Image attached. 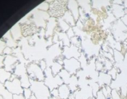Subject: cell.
Returning a JSON list of instances; mask_svg holds the SVG:
<instances>
[{"instance_id":"6da1fadb","label":"cell","mask_w":127,"mask_h":99,"mask_svg":"<svg viewBox=\"0 0 127 99\" xmlns=\"http://www.w3.org/2000/svg\"><path fill=\"white\" fill-rule=\"evenodd\" d=\"M30 89L37 99H50L51 91L44 81H38L30 79Z\"/></svg>"},{"instance_id":"7a4b0ae2","label":"cell","mask_w":127,"mask_h":99,"mask_svg":"<svg viewBox=\"0 0 127 99\" xmlns=\"http://www.w3.org/2000/svg\"><path fill=\"white\" fill-rule=\"evenodd\" d=\"M111 33L117 42L122 43L127 39V27L121 19H117L112 24Z\"/></svg>"},{"instance_id":"3957f363","label":"cell","mask_w":127,"mask_h":99,"mask_svg":"<svg viewBox=\"0 0 127 99\" xmlns=\"http://www.w3.org/2000/svg\"><path fill=\"white\" fill-rule=\"evenodd\" d=\"M50 3L48 13L51 17L58 19L63 17L66 11H68L66 1H52Z\"/></svg>"},{"instance_id":"277c9868","label":"cell","mask_w":127,"mask_h":99,"mask_svg":"<svg viewBox=\"0 0 127 99\" xmlns=\"http://www.w3.org/2000/svg\"><path fill=\"white\" fill-rule=\"evenodd\" d=\"M44 73L45 75L44 82L49 88L50 91L55 89H58L61 85L64 84L63 80L59 75H57L55 76L53 75L50 66L47 67V69L44 71Z\"/></svg>"},{"instance_id":"5b68a950","label":"cell","mask_w":127,"mask_h":99,"mask_svg":"<svg viewBox=\"0 0 127 99\" xmlns=\"http://www.w3.org/2000/svg\"><path fill=\"white\" fill-rule=\"evenodd\" d=\"M26 69L31 79L38 81H44L45 75L44 71L41 69L38 64L34 62L29 63L26 65Z\"/></svg>"},{"instance_id":"8992f818","label":"cell","mask_w":127,"mask_h":99,"mask_svg":"<svg viewBox=\"0 0 127 99\" xmlns=\"http://www.w3.org/2000/svg\"><path fill=\"white\" fill-rule=\"evenodd\" d=\"M14 74L20 79L21 85L24 89H28L31 87L30 78L27 73L26 65L24 63H19L16 65L14 71Z\"/></svg>"},{"instance_id":"52a82bcc","label":"cell","mask_w":127,"mask_h":99,"mask_svg":"<svg viewBox=\"0 0 127 99\" xmlns=\"http://www.w3.org/2000/svg\"><path fill=\"white\" fill-rule=\"evenodd\" d=\"M63 69L68 72L71 75H76L77 73L81 69L80 62L74 58L70 59L64 58L63 64Z\"/></svg>"},{"instance_id":"ba28073f","label":"cell","mask_w":127,"mask_h":99,"mask_svg":"<svg viewBox=\"0 0 127 99\" xmlns=\"http://www.w3.org/2000/svg\"><path fill=\"white\" fill-rule=\"evenodd\" d=\"M4 85L6 89L12 95L23 94L24 88L22 87L20 79L17 77H16L14 79L11 80H7Z\"/></svg>"},{"instance_id":"9c48e42d","label":"cell","mask_w":127,"mask_h":99,"mask_svg":"<svg viewBox=\"0 0 127 99\" xmlns=\"http://www.w3.org/2000/svg\"><path fill=\"white\" fill-rule=\"evenodd\" d=\"M79 48L73 45H71L69 47H63V51H62L63 56L66 59L74 58L77 59H79L82 52L79 51Z\"/></svg>"},{"instance_id":"30bf717a","label":"cell","mask_w":127,"mask_h":99,"mask_svg":"<svg viewBox=\"0 0 127 99\" xmlns=\"http://www.w3.org/2000/svg\"><path fill=\"white\" fill-rule=\"evenodd\" d=\"M21 27L24 37L32 36L38 31V28L35 24H23Z\"/></svg>"},{"instance_id":"8fae6325","label":"cell","mask_w":127,"mask_h":99,"mask_svg":"<svg viewBox=\"0 0 127 99\" xmlns=\"http://www.w3.org/2000/svg\"><path fill=\"white\" fill-rule=\"evenodd\" d=\"M18 59L16 56L11 55H7L4 60V64L6 66V70L11 73L14 70L16 65L18 64Z\"/></svg>"},{"instance_id":"7c38bea8","label":"cell","mask_w":127,"mask_h":99,"mask_svg":"<svg viewBox=\"0 0 127 99\" xmlns=\"http://www.w3.org/2000/svg\"><path fill=\"white\" fill-rule=\"evenodd\" d=\"M67 7L68 11L71 12L75 21L79 19V6L77 1H69L67 3Z\"/></svg>"},{"instance_id":"4fadbf2b","label":"cell","mask_w":127,"mask_h":99,"mask_svg":"<svg viewBox=\"0 0 127 99\" xmlns=\"http://www.w3.org/2000/svg\"><path fill=\"white\" fill-rule=\"evenodd\" d=\"M125 6L124 5H119L112 2L110 11L117 19H120L125 16Z\"/></svg>"},{"instance_id":"5bb4252c","label":"cell","mask_w":127,"mask_h":99,"mask_svg":"<svg viewBox=\"0 0 127 99\" xmlns=\"http://www.w3.org/2000/svg\"><path fill=\"white\" fill-rule=\"evenodd\" d=\"M113 79L112 77L105 72H99L98 75L97 83L100 85V88L104 85H109L110 86L112 82Z\"/></svg>"},{"instance_id":"9a60e30c","label":"cell","mask_w":127,"mask_h":99,"mask_svg":"<svg viewBox=\"0 0 127 99\" xmlns=\"http://www.w3.org/2000/svg\"><path fill=\"white\" fill-rule=\"evenodd\" d=\"M58 25L57 23V19L54 18V17H50L48 19V23H47V28L45 31V35L46 37H52L53 33H55L56 28Z\"/></svg>"},{"instance_id":"2e32d148","label":"cell","mask_w":127,"mask_h":99,"mask_svg":"<svg viewBox=\"0 0 127 99\" xmlns=\"http://www.w3.org/2000/svg\"><path fill=\"white\" fill-rule=\"evenodd\" d=\"M58 89L60 99H69V96L72 92L68 85L63 84L58 88Z\"/></svg>"},{"instance_id":"e0dca14e","label":"cell","mask_w":127,"mask_h":99,"mask_svg":"<svg viewBox=\"0 0 127 99\" xmlns=\"http://www.w3.org/2000/svg\"><path fill=\"white\" fill-rule=\"evenodd\" d=\"M71 27H74L76 26V21L74 19V17L72 15L71 12L69 11H66V12L64 13V14L63 15V17H62Z\"/></svg>"},{"instance_id":"ac0fdd59","label":"cell","mask_w":127,"mask_h":99,"mask_svg":"<svg viewBox=\"0 0 127 99\" xmlns=\"http://www.w3.org/2000/svg\"><path fill=\"white\" fill-rule=\"evenodd\" d=\"M11 35L15 41H17L21 38L22 35V30H21V27L19 24H17L16 25L14 26L11 29Z\"/></svg>"},{"instance_id":"d6986e66","label":"cell","mask_w":127,"mask_h":99,"mask_svg":"<svg viewBox=\"0 0 127 99\" xmlns=\"http://www.w3.org/2000/svg\"><path fill=\"white\" fill-rule=\"evenodd\" d=\"M11 76H12L11 73L7 71L3 68H0V82L2 83V84H4L6 81L11 79Z\"/></svg>"},{"instance_id":"ffe728a7","label":"cell","mask_w":127,"mask_h":99,"mask_svg":"<svg viewBox=\"0 0 127 99\" xmlns=\"http://www.w3.org/2000/svg\"><path fill=\"white\" fill-rule=\"evenodd\" d=\"M57 23H58V25H57V27L56 28V29L59 28V32H64V33H65L71 27L62 17L57 19Z\"/></svg>"},{"instance_id":"44dd1931","label":"cell","mask_w":127,"mask_h":99,"mask_svg":"<svg viewBox=\"0 0 127 99\" xmlns=\"http://www.w3.org/2000/svg\"><path fill=\"white\" fill-rule=\"evenodd\" d=\"M0 95L3 99H13V95L8 91L4 85L0 82Z\"/></svg>"},{"instance_id":"7402d4cb","label":"cell","mask_w":127,"mask_h":99,"mask_svg":"<svg viewBox=\"0 0 127 99\" xmlns=\"http://www.w3.org/2000/svg\"><path fill=\"white\" fill-rule=\"evenodd\" d=\"M50 68L53 75L55 76V75H58L60 73L61 71L63 69V66L60 63H58L57 61H54L52 63V66H50Z\"/></svg>"},{"instance_id":"603a6c76","label":"cell","mask_w":127,"mask_h":99,"mask_svg":"<svg viewBox=\"0 0 127 99\" xmlns=\"http://www.w3.org/2000/svg\"><path fill=\"white\" fill-rule=\"evenodd\" d=\"M58 75H59L60 76V77L62 79L64 84H67V85L69 84V82H70V80H71V74H69L67 71H66L65 69H63Z\"/></svg>"},{"instance_id":"cb8c5ba5","label":"cell","mask_w":127,"mask_h":99,"mask_svg":"<svg viewBox=\"0 0 127 99\" xmlns=\"http://www.w3.org/2000/svg\"><path fill=\"white\" fill-rule=\"evenodd\" d=\"M114 59L115 63H120L124 61L125 59V54H123L121 51L117 50H114Z\"/></svg>"},{"instance_id":"d4e9b609","label":"cell","mask_w":127,"mask_h":99,"mask_svg":"<svg viewBox=\"0 0 127 99\" xmlns=\"http://www.w3.org/2000/svg\"><path fill=\"white\" fill-rule=\"evenodd\" d=\"M100 90H102V93L105 95L107 99L111 98V93L112 89L110 87V86H109V85H104V86H102L100 88Z\"/></svg>"},{"instance_id":"484cf974","label":"cell","mask_w":127,"mask_h":99,"mask_svg":"<svg viewBox=\"0 0 127 99\" xmlns=\"http://www.w3.org/2000/svg\"><path fill=\"white\" fill-rule=\"evenodd\" d=\"M49 7L50 3L48 2V1H46L45 2H43L41 4H40L37 7V9H38L40 11H44V12H48V10H49Z\"/></svg>"},{"instance_id":"4316f807","label":"cell","mask_w":127,"mask_h":99,"mask_svg":"<svg viewBox=\"0 0 127 99\" xmlns=\"http://www.w3.org/2000/svg\"><path fill=\"white\" fill-rule=\"evenodd\" d=\"M71 41V44L75 46V47L80 48L81 45V40L80 39V37L78 36L75 35L70 39Z\"/></svg>"},{"instance_id":"83f0119b","label":"cell","mask_w":127,"mask_h":99,"mask_svg":"<svg viewBox=\"0 0 127 99\" xmlns=\"http://www.w3.org/2000/svg\"><path fill=\"white\" fill-rule=\"evenodd\" d=\"M111 98L112 99H125L121 95L120 90L112 89L111 93Z\"/></svg>"},{"instance_id":"f1b7e54d","label":"cell","mask_w":127,"mask_h":99,"mask_svg":"<svg viewBox=\"0 0 127 99\" xmlns=\"http://www.w3.org/2000/svg\"><path fill=\"white\" fill-rule=\"evenodd\" d=\"M23 95L24 97L26 98V99H30L31 97L33 95V94H32V92L31 91L30 88H28V89H24Z\"/></svg>"},{"instance_id":"f546056e","label":"cell","mask_w":127,"mask_h":99,"mask_svg":"<svg viewBox=\"0 0 127 99\" xmlns=\"http://www.w3.org/2000/svg\"><path fill=\"white\" fill-rule=\"evenodd\" d=\"M38 65H39V66L40 67V68L43 71H44L47 69V67H48L47 66V63L45 59H41V60H40L39 62H38Z\"/></svg>"},{"instance_id":"4dcf8cb0","label":"cell","mask_w":127,"mask_h":99,"mask_svg":"<svg viewBox=\"0 0 127 99\" xmlns=\"http://www.w3.org/2000/svg\"><path fill=\"white\" fill-rule=\"evenodd\" d=\"M66 33L67 36H68V38H69V39H71V38H73V37H74V36L76 35L73 27H70V28L68 30V31L66 32Z\"/></svg>"},{"instance_id":"1f68e13d","label":"cell","mask_w":127,"mask_h":99,"mask_svg":"<svg viewBox=\"0 0 127 99\" xmlns=\"http://www.w3.org/2000/svg\"><path fill=\"white\" fill-rule=\"evenodd\" d=\"M51 95L52 97L56 98H59V92H58V89H55L51 90Z\"/></svg>"},{"instance_id":"d6a6232c","label":"cell","mask_w":127,"mask_h":99,"mask_svg":"<svg viewBox=\"0 0 127 99\" xmlns=\"http://www.w3.org/2000/svg\"><path fill=\"white\" fill-rule=\"evenodd\" d=\"M96 99H107L106 97H105V95H104V94L102 93L101 90H99V92L97 94L96 97H95Z\"/></svg>"},{"instance_id":"836d02e7","label":"cell","mask_w":127,"mask_h":99,"mask_svg":"<svg viewBox=\"0 0 127 99\" xmlns=\"http://www.w3.org/2000/svg\"><path fill=\"white\" fill-rule=\"evenodd\" d=\"M12 50L11 48L9 47H6L4 50V54H6L7 55H11L12 54Z\"/></svg>"},{"instance_id":"e575fe53","label":"cell","mask_w":127,"mask_h":99,"mask_svg":"<svg viewBox=\"0 0 127 99\" xmlns=\"http://www.w3.org/2000/svg\"><path fill=\"white\" fill-rule=\"evenodd\" d=\"M13 99H26L23 94L21 95H13Z\"/></svg>"},{"instance_id":"d590c367","label":"cell","mask_w":127,"mask_h":99,"mask_svg":"<svg viewBox=\"0 0 127 99\" xmlns=\"http://www.w3.org/2000/svg\"><path fill=\"white\" fill-rule=\"evenodd\" d=\"M121 21L124 23V24L127 27V15H125L122 18L120 19Z\"/></svg>"},{"instance_id":"8d00e7d4","label":"cell","mask_w":127,"mask_h":99,"mask_svg":"<svg viewBox=\"0 0 127 99\" xmlns=\"http://www.w3.org/2000/svg\"><path fill=\"white\" fill-rule=\"evenodd\" d=\"M36 99V98L35 97L34 95H33L32 97H31V99Z\"/></svg>"},{"instance_id":"74e56055","label":"cell","mask_w":127,"mask_h":99,"mask_svg":"<svg viewBox=\"0 0 127 99\" xmlns=\"http://www.w3.org/2000/svg\"><path fill=\"white\" fill-rule=\"evenodd\" d=\"M96 99V98H95V97H93L90 98V99Z\"/></svg>"},{"instance_id":"f35d334b","label":"cell","mask_w":127,"mask_h":99,"mask_svg":"<svg viewBox=\"0 0 127 99\" xmlns=\"http://www.w3.org/2000/svg\"><path fill=\"white\" fill-rule=\"evenodd\" d=\"M0 99H3V98H2L1 95H0Z\"/></svg>"}]
</instances>
